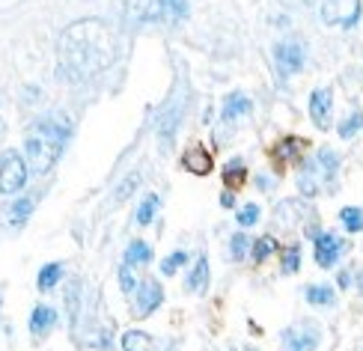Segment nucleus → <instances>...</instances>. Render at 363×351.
<instances>
[{"label":"nucleus","instance_id":"f257e3e1","mask_svg":"<svg viewBox=\"0 0 363 351\" xmlns=\"http://www.w3.org/2000/svg\"><path fill=\"white\" fill-rule=\"evenodd\" d=\"M60 72L63 78L81 84L101 74L116 60V39L113 30L99 18H84L69 24L57 42Z\"/></svg>","mask_w":363,"mask_h":351},{"label":"nucleus","instance_id":"f03ea898","mask_svg":"<svg viewBox=\"0 0 363 351\" xmlns=\"http://www.w3.org/2000/svg\"><path fill=\"white\" fill-rule=\"evenodd\" d=\"M72 137V122L63 113H48L36 119L30 126L27 137H24V161L36 176L48 173L57 164L60 152H63L66 140Z\"/></svg>","mask_w":363,"mask_h":351},{"label":"nucleus","instance_id":"7ed1b4c3","mask_svg":"<svg viewBox=\"0 0 363 351\" xmlns=\"http://www.w3.org/2000/svg\"><path fill=\"white\" fill-rule=\"evenodd\" d=\"M188 15V0H125V18L131 24L182 21Z\"/></svg>","mask_w":363,"mask_h":351},{"label":"nucleus","instance_id":"20e7f679","mask_svg":"<svg viewBox=\"0 0 363 351\" xmlns=\"http://www.w3.org/2000/svg\"><path fill=\"white\" fill-rule=\"evenodd\" d=\"M27 185V161L15 149H6L0 158V194H18Z\"/></svg>","mask_w":363,"mask_h":351},{"label":"nucleus","instance_id":"39448f33","mask_svg":"<svg viewBox=\"0 0 363 351\" xmlns=\"http://www.w3.org/2000/svg\"><path fill=\"white\" fill-rule=\"evenodd\" d=\"M319 340H322V330L313 322H298L280 333L283 351H315L319 348Z\"/></svg>","mask_w":363,"mask_h":351},{"label":"nucleus","instance_id":"423d86ee","mask_svg":"<svg viewBox=\"0 0 363 351\" xmlns=\"http://www.w3.org/2000/svg\"><path fill=\"white\" fill-rule=\"evenodd\" d=\"M274 63H277V72L283 74V78L301 72L304 69V45H301L298 39H280L274 45Z\"/></svg>","mask_w":363,"mask_h":351},{"label":"nucleus","instance_id":"0eeeda50","mask_svg":"<svg viewBox=\"0 0 363 351\" xmlns=\"http://www.w3.org/2000/svg\"><path fill=\"white\" fill-rule=\"evenodd\" d=\"M360 18V0H328L322 6V21L328 27H352Z\"/></svg>","mask_w":363,"mask_h":351},{"label":"nucleus","instance_id":"6e6552de","mask_svg":"<svg viewBox=\"0 0 363 351\" xmlns=\"http://www.w3.org/2000/svg\"><path fill=\"white\" fill-rule=\"evenodd\" d=\"M310 119H313V126L319 131L330 128V119H334V93H330L328 87L313 89V96H310Z\"/></svg>","mask_w":363,"mask_h":351},{"label":"nucleus","instance_id":"1a4fd4ad","mask_svg":"<svg viewBox=\"0 0 363 351\" xmlns=\"http://www.w3.org/2000/svg\"><path fill=\"white\" fill-rule=\"evenodd\" d=\"M164 301V289L158 280H143L138 286V292H134V313H138V318H146L152 316Z\"/></svg>","mask_w":363,"mask_h":351},{"label":"nucleus","instance_id":"9d476101","mask_svg":"<svg viewBox=\"0 0 363 351\" xmlns=\"http://www.w3.org/2000/svg\"><path fill=\"white\" fill-rule=\"evenodd\" d=\"M342 256V241L334 233H315V262L330 268Z\"/></svg>","mask_w":363,"mask_h":351},{"label":"nucleus","instance_id":"9b49d317","mask_svg":"<svg viewBox=\"0 0 363 351\" xmlns=\"http://www.w3.org/2000/svg\"><path fill=\"white\" fill-rule=\"evenodd\" d=\"M182 167H185L188 173H194V176H208L215 164H211V155L206 149L196 146V149H188L185 155H182Z\"/></svg>","mask_w":363,"mask_h":351},{"label":"nucleus","instance_id":"f8f14e48","mask_svg":"<svg viewBox=\"0 0 363 351\" xmlns=\"http://www.w3.org/2000/svg\"><path fill=\"white\" fill-rule=\"evenodd\" d=\"M322 179H328V176L319 170V164L310 161L304 167V173H301V179H298L301 194H304V196H315V194H319V188H322Z\"/></svg>","mask_w":363,"mask_h":351},{"label":"nucleus","instance_id":"ddd939ff","mask_svg":"<svg viewBox=\"0 0 363 351\" xmlns=\"http://www.w3.org/2000/svg\"><path fill=\"white\" fill-rule=\"evenodd\" d=\"M57 322V313L48 307V303H39V307L33 310V316H30V330H33V337H45Z\"/></svg>","mask_w":363,"mask_h":351},{"label":"nucleus","instance_id":"4468645a","mask_svg":"<svg viewBox=\"0 0 363 351\" xmlns=\"http://www.w3.org/2000/svg\"><path fill=\"white\" fill-rule=\"evenodd\" d=\"M250 108H253V104H250V99L245 93H233V96H226V101H223V119L233 122L238 116L250 113Z\"/></svg>","mask_w":363,"mask_h":351},{"label":"nucleus","instance_id":"2eb2a0df","mask_svg":"<svg viewBox=\"0 0 363 351\" xmlns=\"http://www.w3.org/2000/svg\"><path fill=\"white\" fill-rule=\"evenodd\" d=\"M206 283H208V259L200 256V259H196V265H194V271L188 274L185 286H188V292H203Z\"/></svg>","mask_w":363,"mask_h":351},{"label":"nucleus","instance_id":"dca6fc26","mask_svg":"<svg viewBox=\"0 0 363 351\" xmlns=\"http://www.w3.org/2000/svg\"><path fill=\"white\" fill-rule=\"evenodd\" d=\"M307 301L313 303V307H334L337 295H334V289H330V286L313 283V286H307Z\"/></svg>","mask_w":363,"mask_h":351},{"label":"nucleus","instance_id":"f3484780","mask_svg":"<svg viewBox=\"0 0 363 351\" xmlns=\"http://www.w3.org/2000/svg\"><path fill=\"white\" fill-rule=\"evenodd\" d=\"M149 259H152V247H149L146 241H131L128 250H125V265H146Z\"/></svg>","mask_w":363,"mask_h":351},{"label":"nucleus","instance_id":"a211bd4d","mask_svg":"<svg viewBox=\"0 0 363 351\" xmlns=\"http://www.w3.org/2000/svg\"><path fill=\"white\" fill-rule=\"evenodd\" d=\"M123 351H152V337L143 330L123 333Z\"/></svg>","mask_w":363,"mask_h":351},{"label":"nucleus","instance_id":"6ab92c4d","mask_svg":"<svg viewBox=\"0 0 363 351\" xmlns=\"http://www.w3.org/2000/svg\"><path fill=\"white\" fill-rule=\"evenodd\" d=\"M60 274H63V265H60V262L45 265V268L39 271V280H36L39 292H51V289L57 286V280H60Z\"/></svg>","mask_w":363,"mask_h":351},{"label":"nucleus","instance_id":"aec40b11","mask_svg":"<svg viewBox=\"0 0 363 351\" xmlns=\"http://www.w3.org/2000/svg\"><path fill=\"white\" fill-rule=\"evenodd\" d=\"M340 221H342V226H345L349 233H360V230H363V208L345 206V208L340 211Z\"/></svg>","mask_w":363,"mask_h":351},{"label":"nucleus","instance_id":"412c9836","mask_svg":"<svg viewBox=\"0 0 363 351\" xmlns=\"http://www.w3.org/2000/svg\"><path fill=\"white\" fill-rule=\"evenodd\" d=\"M298 215H301V206H298L295 200H283V203L277 206V211H274V218L286 226V230H289V226L298 221Z\"/></svg>","mask_w":363,"mask_h":351},{"label":"nucleus","instance_id":"4be33fe9","mask_svg":"<svg viewBox=\"0 0 363 351\" xmlns=\"http://www.w3.org/2000/svg\"><path fill=\"white\" fill-rule=\"evenodd\" d=\"M245 176H247V170H245V164H241L238 158L235 161H230L223 167V182L230 188H238V185H245Z\"/></svg>","mask_w":363,"mask_h":351},{"label":"nucleus","instance_id":"5701e85b","mask_svg":"<svg viewBox=\"0 0 363 351\" xmlns=\"http://www.w3.org/2000/svg\"><path fill=\"white\" fill-rule=\"evenodd\" d=\"M155 208H158V196H155V194H146V196H143V203H140V208H138V223H140V226H149V223H152Z\"/></svg>","mask_w":363,"mask_h":351},{"label":"nucleus","instance_id":"b1692460","mask_svg":"<svg viewBox=\"0 0 363 351\" xmlns=\"http://www.w3.org/2000/svg\"><path fill=\"white\" fill-rule=\"evenodd\" d=\"M360 128H363V111H354L352 116H345L340 122V137L342 140H349V137H354Z\"/></svg>","mask_w":363,"mask_h":351},{"label":"nucleus","instance_id":"393cba45","mask_svg":"<svg viewBox=\"0 0 363 351\" xmlns=\"http://www.w3.org/2000/svg\"><path fill=\"white\" fill-rule=\"evenodd\" d=\"M315 164H319V170L330 179L337 173V167H340V158H337V152H330V149H322L319 155H315Z\"/></svg>","mask_w":363,"mask_h":351},{"label":"nucleus","instance_id":"a878e982","mask_svg":"<svg viewBox=\"0 0 363 351\" xmlns=\"http://www.w3.org/2000/svg\"><path fill=\"white\" fill-rule=\"evenodd\" d=\"M250 247H253L250 238H247L245 233H235L233 241H230V259H235V262H238V259H245V256H247Z\"/></svg>","mask_w":363,"mask_h":351},{"label":"nucleus","instance_id":"bb28decb","mask_svg":"<svg viewBox=\"0 0 363 351\" xmlns=\"http://www.w3.org/2000/svg\"><path fill=\"white\" fill-rule=\"evenodd\" d=\"M274 250H277V241L271 238V235H262L259 241L253 244V259H256V262H262V259H268Z\"/></svg>","mask_w":363,"mask_h":351},{"label":"nucleus","instance_id":"cd10ccee","mask_svg":"<svg viewBox=\"0 0 363 351\" xmlns=\"http://www.w3.org/2000/svg\"><path fill=\"white\" fill-rule=\"evenodd\" d=\"M185 262H188V253H185V250H176L173 256H167V259L161 262V274H167V277H170V274H176Z\"/></svg>","mask_w":363,"mask_h":351},{"label":"nucleus","instance_id":"c85d7f7f","mask_svg":"<svg viewBox=\"0 0 363 351\" xmlns=\"http://www.w3.org/2000/svg\"><path fill=\"white\" fill-rule=\"evenodd\" d=\"M140 185V173H131L125 182H123V185H119L116 188V203H123V200H128V196H131V191L134 188H138Z\"/></svg>","mask_w":363,"mask_h":351},{"label":"nucleus","instance_id":"c756f323","mask_svg":"<svg viewBox=\"0 0 363 351\" xmlns=\"http://www.w3.org/2000/svg\"><path fill=\"white\" fill-rule=\"evenodd\" d=\"M256 221H259V206L256 203H247L245 208L238 211V226H253Z\"/></svg>","mask_w":363,"mask_h":351},{"label":"nucleus","instance_id":"7c9ffc66","mask_svg":"<svg viewBox=\"0 0 363 351\" xmlns=\"http://www.w3.org/2000/svg\"><path fill=\"white\" fill-rule=\"evenodd\" d=\"M301 268V247H289L283 253V271L286 274H295Z\"/></svg>","mask_w":363,"mask_h":351},{"label":"nucleus","instance_id":"2f4dec72","mask_svg":"<svg viewBox=\"0 0 363 351\" xmlns=\"http://www.w3.org/2000/svg\"><path fill=\"white\" fill-rule=\"evenodd\" d=\"M119 286H123V292H125V295H134V292H138V283H134V274H131L128 265L119 271Z\"/></svg>","mask_w":363,"mask_h":351},{"label":"nucleus","instance_id":"473e14b6","mask_svg":"<svg viewBox=\"0 0 363 351\" xmlns=\"http://www.w3.org/2000/svg\"><path fill=\"white\" fill-rule=\"evenodd\" d=\"M30 211H33V203H30V200H18V203L12 206V221L21 223V221L30 215Z\"/></svg>","mask_w":363,"mask_h":351},{"label":"nucleus","instance_id":"72a5a7b5","mask_svg":"<svg viewBox=\"0 0 363 351\" xmlns=\"http://www.w3.org/2000/svg\"><path fill=\"white\" fill-rule=\"evenodd\" d=\"M349 283H352V274H349V271H342V274H340V286L345 289V286H349Z\"/></svg>","mask_w":363,"mask_h":351},{"label":"nucleus","instance_id":"f704fd0d","mask_svg":"<svg viewBox=\"0 0 363 351\" xmlns=\"http://www.w3.org/2000/svg\"><path fill=\"white\" fill-rule=\"evenodd\" d=\"M223 206H226V208H233V206H235V203H233V194H223Z\"/></svg>","mask_w":363,"mask_h":351},{"label":"nucleus","instance_id":"c9c22d12","mask_svg":"<svg viewBox=\"0 0 363 351\" xmlns=\"http://www.w3.org/2000/svg\"><path fill=\"white\" fill-rule=\"evenodd\" d=\"M357 286H360V295H363V274H360V280H357Z\"/></svg>","mask_w":363,"mask_h":351},{"label":"nucleus","instance_id":"e433bc0d","mask_svg":"<svg viewBox=\"0 0 363 351\" xmlns=\"http://www.w3.org/2000/svg\"><path fill=\"white\" fill-rule=\"evenodd\" d=\"M307 4H313V0H307Z\"/></svg>","mask_w":363,"mask_h":351},{"label":"nucleus","instance_id":"4c0bfd02","mask_svg":"<svg viewBox=\"0 0 363 351\" xmlns=\"http://www.w3.org/2000/svg\"><path fill=\"white\" fill-rule=\"evenodd\" d=\"M247 351H253V348H247Z\"/></svg>","mask_w":363,"mask_h":351}]
</instances>
